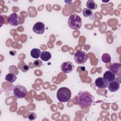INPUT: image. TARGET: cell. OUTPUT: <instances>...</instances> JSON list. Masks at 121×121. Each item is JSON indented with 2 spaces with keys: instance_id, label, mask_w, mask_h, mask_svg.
<instances>
[{
  "instance_id": "cell-21",
  "label": "cell",
  "mask_w": 121,
  "mask_h": 121,
  "mask_svg": "<svg viewBox=\"0 0 121 121\" xmlns=\"http://www.w3.org/2000/svg\"><path fill=\"white\" fill-rule=\"evenodd\" d=\"M29 69V68L27 64H24L21 68V70L24 72H26Z\"/></svg>"
},
{
  "instance_id": "cell-17",
  "label": "cell",
  "mask_w": 121,
  "mask_h": 121,
  "mask_svg": "<svg viewBox=\"0 0 121 121\" xmlns=\"http://www.w3.org/2000/svg\"><path fill=\"white\" fill-rule=\"evenodd\" d=\"M101 59L103 62H104L105 63H107L111 61V57L109 54L104 53L102 55L101 57Z\"/></svg>"
},
{
  "instance_id": "cell-11",
  "label": "cell",
  "mask_w": 121,
  "mask_h": 121,
  "mask_svg": "<svg viewBox=\"0 0 121 121\" xmlns=\"http://www.w3.org/2000/svg\"><path fill=\"white\" fill-rule=\"evenodd\" d=\"M120 83L117 81L114 80L111 82H110L108 84L107 87L109 90L111 92H114L117 91L120 88Z\"/></svg>"
},
{
  "instance_id": "cell-10",
  "label": "cell",
  "mask_w": 121,
  "mask_h": 121,
  "mask_svg": "<svg viewBox=\"0 0 121 121\" xmlns=\"http://www.w3.org/2000/svg\"><path fill=\"white\" fill-rule=\"evenodd\" d=\"M95 86L99 88H105L108 86V83L102 78L99 77L97 78L95 82Z\"/></svg>"
},
{
  "instance_id": "cell-2",
  "label": "cell",
  "mask_w": 121,
  "mask_h": 121,
  "mask_svg": "<svg viewBox=\"0 0 121 121\" xmlns=\"http://www.w3.org/2000/svg\"><path fill=\"white\" fill-rule=\"evenodd\" d=\"M71 96L70 90L65 87L60 88L56 93L57 99L60 102H67L69 101Z\"/></svg>"
},
{
  "instance_id": "cell-5",
  "label": "cell",
  "mask_w": 121,
  "mask_h": 121,
  "mask_svg": "<svg viewBox=\"0 0 121 121\" xmlns=\"http://www.w3.org/2000/svg\"><path fill=\"white\" fill-rule=\"evenodd\" d=\"M74 58L76 63L82 64L86 61L88 59V56L86 52L82 51H78L75 53Z\"/></svg>"
},
{
  "instance_id": "cell-14",
  "label": "cell",
  "mask_w": 121,
  "mask_h": 121,
  "mask_svg": "<svg viewBox=\"0 0 121 121\" xmlns=\"http://www.w3.org/2000/svg\"><path fill=\"white\" fill-rule=\"evenodd\" d=\"M41 54V52L40 49L37 48H33L32 49L30 52V54L31 57L33 58L38 59L40 57Z\"/></svg>"
},
{
  "instance_id": "cell-20",
  "label": "cell",
  "mask_w": 121,
  "mask_h": 121,
  "mask_svg": "<svg viewBox=\"0 0 121 121\" xmlns=\"http://www.w3.org/2000/svg\"><path fill=\"white\" fill-rule=\"evenodd\" d=\"M42 63H43L42 61L40 60H34V61L33 62L34 67H39L41 66V65H42Z\"/></svg>"
},
{
  "instance_id": "cell-16",
  "label": "cell",
  "mask_w": 121,
  "mask_h": 121,
  "mask_svg": "<svg viewBox=\"0 0 121 121\" xmlns=\"http://www.w3.org/2000/svg\"><path fill=\"white\" fill-rule=\"evenodd\" d=\"M17 78L16 76L12 73L8 74L5 77V80L10 83L14 82L16 80Z\"/></svg>"
},
{
  "instance_id": "cell-6",
  "label": "cell",
  "mask_w": 121,
  "mask_h": 121,
  "mask_svg": "<svg viewBox=\"0 0 121 121\" xmlns=\"http://www.w3.org/2000/svg\"><path fill=\"white\" fill-rule=\"evenodd\" d=\"M8 22L12 26H17L20 24L21 17L16 13L10 14L7 18Z\"/></svg>"
},
{
  "instance_id": "cell-13",
  "label": "cell",
  "mask_w": 121,
  "mask_h": 121,
  "mask_svg": "<svg viewBox=\"0 0 121 121\" xmlns=\"http://www.w3.org/2000/svg\"><path fill=\"white\" fill-rule=\"evenodd\" d=\"M40 58L43 61H48L51 58V53L48 51H43L41 52Z\"/></svg>"
},
{
  "instance_id": "cell-8",
  "label": "cell",
  "mask_w": 121,
  "mask_h": 121,
  "mask_svg": "<svg viewBox=\"0 0 121 121\" xmlns=\"http://www.w3.org/2000/svg\"><path fill=\"white\" fill-rule=\"evenodd\" d=\"M109 69L115 76H118L121 73V64L119 62H113L110 65Z\"/></svg>"
},
{
  "instance_id": "cell-19",
  "label": "cell",
  "mask_w": 121,
  "mask_h": 121,
  "mask_svg": "<svg viewBox=\"0 0 121 121\" xmlns=\"http://www.w3.org/2000/svg\"><path fill=\"white\" fill-rule=\"evenodd\" d=\"M28 118L30 121H33V120H35L36 118V115L35 113L34 112H30L28 115Z\"/></svg>"
},
{
  "instance_id": "cell-4",
  "label": "cell",
  "mask_w": 121,
  "mask_h": 121,
  "mask_svg": "<svg viewBox=\"0 0 121 121\" xmlns=\"http://www.w3.org/2000/svg\"><path fill=\"white\" fill-rule=\"evenodd\" d=\"M14 96L17 99L24 98L27 93L26 88L22 85H17L14 86L13 90Z\"/></svg>"
},
{
  "instance_id": "cell-7",
  "label": "cell",
  "mask_w": 121,
  "mask_h": 121,
  "mask_svg": "<svg viewBox=\"0 0 121 121\" xmlns=\"http://www.w3.org/2000/svg\"><path fill=\"white\" fill-rule=\"evenodd\" d=\"M61 71L64 73H70L73 71L74 68V65L73 63L69 61L63 62L60 65Z\"/></svg>"
},
{
  "instance_id": "cell-1",
  "label": "cell",
  "mask_w": 121,
  "mask_h": 121,
  "mask_svg": "<svg viewBox=\"0 0 121 121\" xmlns=\"http://www.w3.org/2000/svg\"><path fill=\"white\" fill-rule=\"evenodd\" d=\"M94 100V97L89 92L86 91H79L77 96V102L81 108L90 107Z\"/></svg>"
},
{
  "instance_id": "cell-15",
  "label": "cell",
  "mask_w": 121,
  "mask_h": 121,
  "mask_svg": "<svg viewBox=\"0 0 121 121\" xmlns=\"http://www.w3.org/2000/svg\"><path fill=\"white\" fill-rule=\"evenodd\" d=\"M87 8L92 10L95 9L97 7V4L93 0H89L87 1L86 3Z\"/></svg>"
},
{
  "instance_id": "cell-12",
  "label": "cell",
  "mask_w": 121,
  "mask_h": 121,
  "mask_svg": "<svg viewBox=\"0 0 121 121\" xmlns=\"http://www.w3.org/2000/svg\"><path fill=\"white\" fill-rule=\"evenodd\" d=\"M103 78L109 83L115 80V76L110 70H108L104 74Z\"/></svg>"
},
{
  "instance_id": "cell-18",
  "label": "cell",
  "mask_w": 121,
  "mask_h": 121,
  "mask_svg": "<svg viewBox=\"0 0 121 121\" xmlns=\"http://www.w3.org/2000/svg\"><path fill=\"white\" fill-rule=\"evenodd\" d=\"M82 13L85 17H91L93 15V11L88 8L84 9L82 11Z\"/></svg>"
},
{
  "instance_id": "cell-3",
  "label": "cell",
  "mask_w": 121,
  "mask_h": 121,
  "mask_svg": "<svg viewBox=\"0 0 121 121\" xmlns=\"http://www.w3.org/2000/svg\"><path fill=\"white\" fill-rule=\"evenodd\" d=\"M69 26L74 30H78L82 26V19L78 15L73 14L69 16L68 20Z\"/></svg>"
},
{
  "instance_id": "cell-9",
  "label": "cell",
  "mask_w": 121,
  "mask_h": 121,
  "mask_svg": "<svg viewBox=\"0 0 121 121\" xmlns=\"http://www.w3.org/2000/svg\"><path fill=\"white\" fill-rule=\"evenodd\" d=\"M33 30L36 34L41 35L44 32L45 25L42 22H37L34 25Z\"/></svg>"
}]
</instances>
